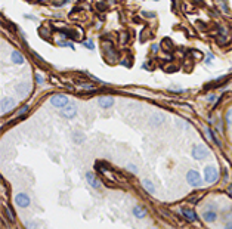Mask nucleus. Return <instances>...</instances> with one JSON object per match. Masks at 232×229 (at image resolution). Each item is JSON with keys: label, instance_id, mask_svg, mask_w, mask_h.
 <instances>
[{"label": "nucleus", "instance_id": "obj_1", "mask_svg": "<svg viewBox=\"0 0 232 229\" xmlns=\"http://www.w3.org/2000/svg\"><path fill=\"white\" fill-rule=\"evenodd\" d=\"M186 180L188 183L192 186V188H198L203 185V180H201V176L197 170H189L188 173H186Z\"/></svg>", "mask_w": 232, "mask_h": 229}, {"label": "nucleus", "instance_id": "obj_2", "mask_svg": "<svg viewBox=\"0 0 232 229\" xmlns=\"http://www.w3.org/2000/svg\"><path fill=\"white\" fill-rule=\"evenodd\" d=\"M50 104L53 107H58V108H64L65 105H68V98L65 95L62 93H58V95H53L50 98Z\"/></svg>", "mask_w": 232, "mask_h": 229}, {"label": "nucleus", "instance_id": "obj_3", "mask_svg": "<svg viewBox=\"0 0 232 229\" xmlns=\"http://www.w3.org/2000/svg\"><path fill=\"white\" fill-rule=\"evenodd\" d=\"M217 177H219V173H217L216 167L208 166V167L204 168V179H206V182L213 183V182H216V180H217Z\"/></svg>", "mask_w": 232, "mask_h": 229}, {"label": "nucleus", "instance_id": "obj_4", "mask_svg": "<svg viewBox=\"0 0 232 229\" xmlns=\"http://www.w3.org/2000/svg\"><path fill=\"white\" fill-rule=\"evenodd\" d=\"M207 155H208V149L203 145H197L192 148V157L195 160H204Z\"/></svg>", "mask_w": 232, "mask_h": 229}, {"label": "nucleus", "instance_id": "obj_5", "mask_svg": "<svg viewBox=\"0 0 232 229\" xmlns=\"http://www.w3.org/2000/svg\"><path fill=\"white\" fill-rule=\"evenodd\" d=\"M75 114H77V108H75V105H65V107L62 108V111H61V115L62 117H65V118H73V117H75Z\"/></svg>", "mask_w": 232, "mask_h": 229}, {"label": "nucleus", "instance_id": "obj_6", "mask_svg": "<svg viewBox=\"0 0 232 229\" xmlns=\"http://www.w3.org/2000/svg\"><path fill=\"white\" fill-rule=\"evenodd\" d=\"M15 202L19 206V207H28L30 206V197L27 195V194H16L15 197Z\"/></svg>", "mask_w": 232, "mask_h": 229}, {"label": "nucleus", "instance_id": "obj_7", "mask_svg": "<svg viewBox=\"0 0 232 229\" xmlns=\"http://www.w3.org/2000/svg\"><path fill=\"white\" fill-rule=\"evenodd\" d=\"M12 107H15V99H12V98H5V99L2 101V112L9 111Z\"/></svg>", "mask_w": 232, "mask_h": 229}, {"label": "nucleus", "instance_id": "obj_8", "mask_svg": "<svg viewBox=\"0 0 232 229\" xmlns=\"http://www.w3.org/2000/svg\"><path fill=\"white\" fill-rule=\"evenodd\" d=\"M86 179L89 180V185L92 186V188H99L101 186V182L95 177V175H93L92 172H89V173H86Z\"/></svg>", "mask_w": 232, "mask_h": 229}, {"label": "nucleus", "instance_id": "obj_9", "mask_svg": "<svg viewBox=\"0 0 232 229\" xmlns=\"http://www.w3.org/2000/svg\"><path fill=\"white\" fill-rule=\"evenodd\" d=\"M182 213H183V216H185V219L188 220V222H195L197 220V214H195V211L191 209H183L182 210Z\"/></svg>", "mask_w": 232, "mask_h": 229}, {"label": "nucleus", "instance_id": "obj_10", "mask_svg": "<svg viewBox=\"0 0 232 229\" xmlns=\"http://www.w3.org/2000/svg\"><path fill=\"white\" fill-rule=\"evenodd\" d=\"M133 214L136 216L138 219H144L146 216V210L142 207V206H135L133 207Z\"/></svg>", "mask_w": 232, "mask_h": 229}, {"label": "nucleus", "instance_id": "obj_11", "mask_svg": "<svg viewBox=\"0 0 232 229\" xmlns=\"http://www.w3.org/2000/svg\"><path fill=\"white\" fill-rule=\"evenodd\" d=\"M216 217H217V214H216V211H212V210H207V211H204L203 213V219L206 220V222H214L216 220Z\"/></svg>", "mask_w": 232, "mask_h": 229}, {"label": "nucleus", "instance_id": "obj_12", "mask_svg": "<svg viewBox=\"0 0 232 229\" xmlns=\"http://www.w3.org/2000/svg\"><path fill=\"white\" fill-rule=\"evenodd\" d=\"M98 104H99V107H102V108H110L114 105V99L113 98H101L99 101H98Z\"/></svg>", "mask_w": 232, "mask_h": 229}, {"label": "nucleus", "instance_id": "obj_13", "mask_svg": "<svg viewBox=\"0 0 232 229\" xmlns=\"http://www.w3.org/2000/svg\"><path fill=\"white\" fill-rule=\"evenodd\" d=\"M164 121V115L163 114H154L151 117V123H153L154 126H161Z\"/></svg>", "mask_w": 232, "mask_h": 229}, {"label": "nucleus", "instance_id": "obj_14", "mask_svg": "<svg viewBox=\"0 0 232 229\" xmlns=\"http://www.w3.org/2000/svg\"><path fill=\"white\" fill-rule=\"evenodd\" d=\"M142 186H144L149 194H154V192H155V188H154V185L151 180H144V182H142Z\"/></svg>", "mask_w": 232, "mask_h": 229}, {"label": "nucleus", "instance_id": "obj_15", "mask_svg": "<svg viewBox=\"0 0 232 229\" xmlns=\"http://www.w3.org/2000/svg\"><path fill=\"white\" fill-rule=\"evenodd\" d=\"M12 61L15 62V64L21 65V64L24 62V58H22V55H21L19 52H12Z\"/></svg>", "mask_w": 232, "mask_h": 229}, {"label": "nucleus", "instance_id": "obj_16", "mask_svg": "<svg viewBox=\"0 0 232 229\" xmlns=\"http://www.w3.org/2000/svg\"><path fill=\"white\" fill-rule=\"evenodd\" d=\"M6 214H7V219H9V222H15V216L12 214V211L9 209H6Z\"/></svg>", "mask_w": 232, "mask_h": 229}, {"label": "nucleus", "instance_id": "obj_17", "mask_svg": "<svg viewBox=\"0 0 232 229\" xmlns=\"http://www.w3.org/2000/svg\"><path fill=\"white\" fill-rule=\"evenodd\" d=\"M24 87H27V84H19V86H18V89H16V90H18V92H19L21 95H25L27 92H25V89Z\"/></svg>", "mask_w": 232, "mask_h": 229}, {"label": "nucleus", "instance_id": "obj_18", "mask_svg": "<svg viewBox=\"0 0 232 229\" xmlns=\"http://www.w3.org/2000/svg\"><path fill=\"white\" fill-rule=\"evenodd\" d=\"M226 121L229 123V124H232V109H229L226 112Z\"/></svg>", "mask_w": 232, "mask_h": 229}, {"label": "nucleus", "instance_id": "obj_19", "mask_svg": "<svg viewBox=\"0 0 232 229\" xmlns=\"http://www.w3.org/2000/svg\"><path fill=\"white\" fill-rule=\"evenodd\" d=\"M127 168H129V172H132V173H136V172H138V170H136V166H132V164L127 166Z\"/></svg>", "mask_w": 232, "mask_h": 229}, {"label": "nucleus", "instance_id": "obj_20", "mask_svg": "<svg viewBox=\"0 0 232 229\" xmlns=\"http://www.w3.org/2000/svg\"><path fill=\"white\" fill-rule=\"evenodd\" d=\"M27 111H28V107H22V108L19 109V114H21V115H22V114H25Z\"/></svg>", "mask_w": 232, "mask_h": 229}, {"label": "nucleus", "instance_id": "obj_21", "mask_svg": "<svg viewBox=\"0 0 232 229\" xmlns=\"http://www.w3.org/2000/svg\"><path fill=\"white\" fill-rule=\"evenodd\" d=\"M84 46H87L89 49H93V43L92 41H87V43H84Z\"/></svg>", "mask_w": 232, "mask_h": 229}, {"label": "nucleus", "instance_id": "obj_22", "mask_svg": "<svg viewBox=\"0 0 232 229\" xmlns=\"http://www.w3.org/2000/svg\"><path fill=\"white\" fill-rule=\"evenodd\" d=\"M144 15H145V16H149V18H153L154 16V14H144Z\"/></svg>", "mask_w": 232, "mask_h": 229}, {"label": "nucleus", "instance_id": "obj_23", "mask_svg": "<svg viewBox=\"0 0 232 229\" xmlns=\"http://www.w3.org/2000/svg\"><path fill=\"white\" fill-rule=\"evenodd\" d=\"M226 228H232V223H228V225H226Z\"/></svg>", "mask_w": 232, "mask_h": 229}, {"label": "nucleus", "instance_id": "obj_24", "mask_svg": "<svg viewBox=\"0 0 232 229\" xmlns=\"http://www.w3.org/2000/svg\"><path fill=\"white\" fill-rule=\"evenodd\" d=\"M229 217H231V219H232V210H231V214H229Z\"/></svg>", "mask_w": 232, "mask_h": 229}, {"label": "nucleus", "instance_id": "obj_25", "mask_svg": "<svg viewBox=\"0 0 232 229\" xmlns=\"http://www.w3.org/2000/svg\"><path fill=\"white\" fill-rule=\"evenodd\" d=\"M231 189H232V185H231Z\"/></svg>", "mask_w": 232, "mask_h": 229}]
</instances>
